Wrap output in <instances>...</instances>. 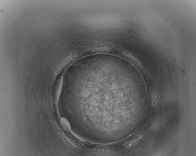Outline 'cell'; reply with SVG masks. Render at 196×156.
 <instances>
[{
    "instance_id": "cell-3",
    "label": "cell",
    "mask_w": 196,
    "mask_h": 156,
    "mask_svg": "<svg viewBox=\"0 0 196 156\" xmlns=\"http://www.w3.org/2000/svg\"><path fill=\"white\" fill-rule=\"evenodd\" d=\"M150 94L151 101V105L153 108L156 106L157 104V96L155 89L151 88L150 90Z\"/></svg>"
},
{
    "instance_id": "cell-2",
    "label": "cell",
    "mask_w": 196,
    "mask_h": 156,
    "mask_svg": "<svg viewBox=\"0 0 196 156\" xmlns=\"http://www.w3.org/2000/svg\"><path fill=\"white\" fill-rule=\"evenodd\" d=\"M63 82V78H62L60 79L57 86L56 88V89H55L54 99L55 103L56 104H57L58 103L59 97L60 94V93L61 91Z\"/></svg>"
},
{
    "instance_id": "cell-4",
    "label": "cell",
    "mask_w": 196,
    "mask_h": 156,
    "mask_svg": "<svg viewBox=\"0 0 196 156\" xmlns=\"http://www.w3.org/2000/svg\"><path fill=\"white\" fill-rule=\"evenodd\" d=\"M61 124L63 128L66 131H69L70 126L68 121L65 118H62L61 119Z\"/></svg>"
},
{
    "instance_id": "cell-1",
    "label": "cell",
    "mask_w": 196,
    "mask_h": 156,
    "mask_svg": "<svg viewBox=\"0 0 196 156\" xmlns=\"http://www.w3.org/2000/svg\"><path fill=\"white\" fill-rule=\"evenodd\" d=\"M119 54L136 68L141 69H143V65L141 62L133 54L128 51L120 50Z\"/></svg>"
}]
</instances>
